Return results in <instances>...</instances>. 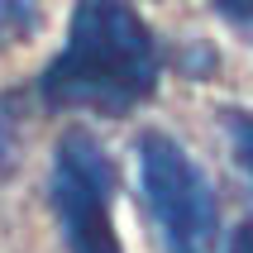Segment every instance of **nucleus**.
<instances>
[{
    "mask_svg": "<svg viewBox=\"0 0 253 253\" xmlns=\"http://www.w3.org/2000/svg\"><path fill=\"white\" fill-rule=\"evenodd\" d=\"M14 158V120H10V105L0 100V168H10Z\"/></svg>",
    "mask_w": 253,
    "mask_h": 253,
    "instance_id": "nucleus-6",
    "label": "nucleus"
},
{
    "mask_svg": "<svg viewBox=\"0 0 253 253\" xmlns=\"http://www.w3.org/2000/svg\"><path fill=\"white\" fill-rule=\"evenodd\" d=\"M39 24L34 0H0V39H24Z\"/></svg>",
    "mask_w": 253,
    "mask_h": 253,
    "instance_id": "nucleus-4",
    "label": "nucleus"
},
{
    "mask_svg": "<svg viewBox=\"0 0 253 253\" xmlns=\"http://www.w3.org/2000/svg\"><path fill=\"white\" fill-rule=\"evenodd\" d=\"M229 253H253V220L234 229V239H229Z\"/></svg>",
    "mask_w": 253,
    "mask_h": 253,
    "instance_id": "nucleus-7",
    "label": "nucleus"
},
{
    "mask_svg": "<svg viewBox=\"0 0 253 253\" xmlns=\"http://www.w3.org/2000/svg\"><path fill=\"white\" fill-rule=\"evenodd\" d=\"M139 177H143L148 211L158 215L172 253H225L211 182L168 134H143L139 139Z\"/></svg>",
    "mask_w": 253,
    "mask_h": 253,
    "instance_id": "nucleus-2",
    "label": "nucleus"
},
{
    "mask_svg": "<svg viewBox=\"0 0 253 253\" xmlns=\"http://www.w3.org/2000/svg\"><path fill=\"white\" fill-rule=\"evenodd\" d=\"M215 5H220V14L229 24H239V29L253 34V0H215Z\"/></svg>",
    "mask_w": 253,
    "mask_h": 253,
    "instance_id": "nucleus-5",
    "label": "nucleus"
},
{
    "mask_svg": "<svg viewBox=\"0 0 253 253\" xmlns=\"http://www.w3.org/2000/svg\"><path fill=\"white\" fill-rule=\"evenodd\" d=\"M115 168L91 134H62L53 163V211L67 253H125L110 220Z\"/></svg>",
    "mask_w": 253,
    "mask_h": 253,
    "instance_id": "nucleus-3",
    "label": "nucleus"
},
{
    "mask_svg": "<svg viewBox=\"0 0 253 253\" xmlns=\"http://www.w3.org/2000/svg\"><path fill=\"white\" fill-rule=\"evenodd\" d=\"M39 86L57 110L125 115L158 86L153 34L125 0H82L67 29V48L53 57Z\"/></svg>",
    "mask_w": 253,
    "mask_h": 253,
    "instance_id": "nucleus-1",
    "label": "nucleus"
}]
</instances>
